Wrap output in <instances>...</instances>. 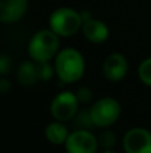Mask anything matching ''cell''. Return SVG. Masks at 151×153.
<instances>
[{"label":"cell","instance_id":"16","mask_svg":"<svg viewBox=\"0 0 151 153\" xmlns=\"http://www.w3.org/2000/svg\"><path fill=\"white\" fill-rule=\"evenodd\" d=\"M96 138H98L99 146H102L103 149H112L117 144V136L111 130H103Z\"/></svg>","mask_w":151,"mask_h":153},{"label":"cell","instance_id":"3","mask_svg":"<svg viewBox=\"0 0 151 153\" xmlns=\"http://www.w3.org/2000/svg\"><path fill=\"white\" fill-rule=\"evenodd\" d=\"M50 30H52L58 36L70 38L78 34L83 26V16L82 12L70 7L56 8L48 19Z\"/></svg>","mask_w":151,"mask_h":153},{"label":"cell","instance_id":"19","mask_svg":"<svg viewBox=\"0 0 151 153\" xmlns=\"http://www.w3.org/2000/svg\"><path fill=\"white\" fill-rule=\"evenodd\" d=\"M11 90V82L5 78H0V93H8Z\"/></svg>","mask_w":151,"mask_h":153},{"label":"cell","instance_id":"15","mask_svg":"<svg viewBox=\"0 0 151 153\" xmlns=\"http://www.w3.org/2000/svg\"><path fill=\"white\" fill-rule=\"evenodd\" d=\"M138 75L144 85L151 87V56L141 62L138 67Z\"/></svg>","mask_w":151,"mask_h":153},{"label":"cell","instance_id":"7","mask_svg":"<svg viewBox=\"0 0 151 153\" xmlns=\"http://www.w3.org/2000/svg\"><path fill=\"white\" fill-rule=\"evenodd\" d=\"M126 153H151V132L144 128H131L123 137Z\"/></svg>","mask_w":151,"mask_h":153},{"label":"cell","instance_id":"2","mask_svg":"<svg viewBox=\"0 0 151 153\" xmlns=\"http://www.w3.org/2000/svg\"><path fill=\"white\" fill-rule=\"evenodd\" d=\"M58 35L50 28L40 30L29 39L28 54L31 59L36 63L40 62H51L60 50V40Z\"/></svg>","mask_w":151,"mask_h":153},{"label":"cell","instance_id":"20","mask_svg":"<svg viewBox=\"0 0 151 153\" xmlns=\"http://www.w3.org/2000/svg\"><path fill=\"white\" fill-rule=\"evenodd\" d=\"M99 153H115L112 149H103L102 152H99Z\"/></svg>","mask_w":151,"mask_h":153},{"label":"cell","instance_id":"13","mask_svg":"<svg viewBox=\"0 0 151 153\" xmlns=\"http://www.w3.org/2000/svg\"><path fill=\"white\" fill-rule=\"evenodd\" d=\"M74 121L76 124L78 129H84V130H90V128L95 126L91 118L90 110H80L76 113V116L74 117Z\"/></svg>","mask_w":151,"mask_h":153},{"label":"cell","instance_id":"8","mask_svg":"<svg viewBox=\"0 0 151 153\" xmlns=\"http://www.w3.org/2000/svg\"><path fill=\"white\" fill-rule=\"evenodd\" d=\"M82 16H83L82 32L86 36V39L90 40L91 43H96V45L103 43L108 39L110 28L104 22L92 18L90 12H82Z\"/></svg>","mask_w":151,"mask_h":153},{"label":"cell","instance_id":"4","mask_svg":"<svg viewBox=\"0 0 151 153\" xmlns=\"http://www.w3.org/2000/svg\"><path fill=\"white\" fill-rule=\"evenodd\" d=\"M120 103L112 97H104L92 103L90 114L92 122L98 128H108L120 117Z\"/></svg>","mask_w":151,"mask_h":153},{"label":"cell","instance_id":"14","mask_svg":"<svg viewBox=\"0 0 151 153\" xmlns=\"http://www.w3.org/2000/svg\"><path fill=\"white\" fill-rule=\"evenodd\" d=\"M36 71H37V79L39 81L47 82L54 76L55 67L50 62H40V63H36Z\"/></svg>","mask_w":151,"mask_h":153},{"label":"cell","instance_id":"12","mask_svg":"<svg viewBox=\"0 0 151 153\" xmlns=\"http://www.w3.org/2000/svg\"><path fill=\"white\" fill-rule=\"evenodd\" d=\"M18 81L20 85L28 87L35 85L37 79V71H36V62L34 61H26L19 66L18 69Z\"/></svg>","mask_w":151,"mask_h":153},{"label":"cell","instance_id":"10","mask_svg":"<svg viewBox=\"0 0 151 153\" xmlns=\"http://www.w3.org/2000/svg\"><path fill=\"white\" fill-rule=\"evenodd\" d=\"M28 0H0V23H15L27 12Z\"/></svg>","mask_w":151,"mask_h":153},{"label":"cell","instance_id":"11","mask_svg":"<svg viewBox=\"0 0 151 153\" xmlns=\"http://www.w3.org/2000/svg\"><path fill=\"white\" fill-rule=\"evenodd\" d=\"M45 138L50 141L54 145H62V144H66L67 138H68V129L67 126L60 121L56 122H51L45 126L44 130Z\"/></svg>","mask_w":151,"mask_h":153},{"label":"cell","instance_id":"18","mask_svg":"<svg viewBox=\"0 0 151 153\" xmlns=\"http://www.w3.org/2000/svg\"><path fill=\"white\" fill-rule=\"evenodd\" d=\"M12 67V59L8 55H0V75H7Z\"/></svg>","mask_w":151,"mask_h":153},{"label":"cell","instance_id":"6","mask_svg":"<svg viewBox=\"0 0 151 153\" xmlns=\"http://www.w3.org/2000/svg\"><path fill=\"white\" fill-rule=\"evenodd\" d=\"M67 153H96L98 151V138L90 130L76 129L68 134L66 144Z\"/></svg>","mask_w":151,"mask_h":153},{"label":"cell","instance_id":"17","mask_svg":"<svg viewBox=\"0 0 151 153\" xmlns=\"http://www.w3.org/2000/svg\"><path fill=\"white\" fill-rule=\"evenodd\" d=\"M76 98L79 101V103H88L92 100V90L90 87H80L76 93Z\"/></svg>","mask_w":151,"mask_h":153},{"label":"cell","instance_id":"9","mask_svg":"<svg viewBox=\"0 0 151 153\" xmlns=\"http://www.w3.org/2000/svg\"><path fill=\"white\" fill-rule=\"evenodd\" d=\"M103 75L111 82H119L127 75L128 62L120 53H112L103 62Z\"/></svg>","mask_w":151,"mask_h":153},{"label":"cell","instance_id":"5","mask_svg":"<svg viewBox=\"0 0 151 153\" xmlns=\"http://www.w3.org/2000/svg\"><path fill=\"white\" fill-rule=\"evenodd\" d=\"M78 111H79V101L75 93L62 91L51 101L50 113L56 121L66 122L74 120Z\"/></svg>","mask_w":151,"mask_h":153},{"label":"cell","instance_id":"1","mask_svg":"<svg viewBox=\"0 0 151 153\" xmlns=\"http://www.w3.org/2000/svg\"><path fill=\"white\" fill-rule=\"evenodd\" d=\"M55 74L63 83H74L84 74L86 62L82 53L76 48H63L55 56Z\"/></svg>","mask_w":151,"mask_h":153}]
</instances>
